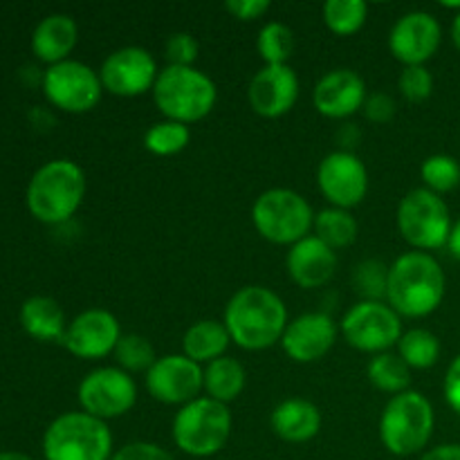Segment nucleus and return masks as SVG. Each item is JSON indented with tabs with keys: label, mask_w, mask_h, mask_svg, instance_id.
<instances>
[{
	"label": "nucleus",
	"mask_w": 460,
	"mask_h": 460,
	"mask_svg": "<svg viewBox=\"0 0 460 460\" xmlns=\"http://www.w3.org/2000/svg\"><path fill=\"white\" fill-rule=\"evenodd\" d=\"M223 323L243 350H265L281 344L290 319L277 292L265 286H245L227 301Z\"/></svg>",
	"instance_id": "1"
},
{
	"label": "nucleus",
	"mask_w": 460,
	"mask_h": 460,
	"mask_svg": "<svg viewBox=\"0 0 460 460\" xmlns=\"http://www.w3.org/2000/svg\"><path fill=\"white\" fill-rule=\"evenodd\" d=\"M447 290V279L438 261L427 252H407L389 268L386 304L409 319L429 317L440 308Z\"/></svg>",
	"instance_id": "2"
},
{
	"label": "nucleus",
	"mask_w": 460,
	"mask_h": 460,
	"mask_svg": "<svg viewBox=\"0 0 460 460\" xmlns=\"http://www.w3.org/2000/svg\"><path fill=\"white\" fill-rule=\"evenodd\" d=\"M88 180L76 162H45L27 184V209L36 220L48 225H61L76 214L85 198Z\"/></svg>",
	"instance_id": "3"
},
{
	"label": "nucleus",
	"mask_w": 460,
	"mask_h": 460,
	"mask_svg": "<svg viewBox=\"0 0 460 460\" xmlns=\"http://www.w3.org/2000/svg\"><path fill=\"white\" fill-rule=\"evenodd\" d=\"M218 88L214 79L198 67L166 66L153 85V102L164 119L196 124L216 106Z\"/></svg>",
	"instance_id": "4"
},
{
	"label": "nucleus",
	"mask_w": 460,
	"mask_h": 460,
	"mask_svg": "<svg viewBox=\"0 0 460 460\" xmlns=\"http://www.w3.org/2000/svg\"><path fill=\"white\" fill-rule=\"evenodd\" d=\"M234 420L229 407L200 395L193 402L180 407L175 413L173 434L175 447L191 458H211L223 452L232 438Z\"/></svg>",
	"instance_id": "5"
},
{
	"label": "nucleus",
	"mask_w": 460,
	"mask_h": 460,
	"mask_svg": "<svg viewBox=\"0 0 460 460\" xmlns=\"http://www.w3.org/2000/svg\"><path fill=\"white\" fill-rule=\"evenodd\" d=\"M434 407L420 391L394 395L382 409L380 440L394 456H413L429 445L434 436Z\"/></svg>",
	"instance_id": "6"
},
{
	"label": "nucleus",
	"mask_w": 460,
	"mask_h": 460,
	"mask_svg": "<svg viewBox=\"0 0 460 460\" xmlns=\"http://www.w3.org/2000/svg\"><path fill=\"white\" fill-rule=\"evenodd\" d=\"M112 454L108 422L85 411L61 413L43 434L45 460H111Z\"/></svg>",
	"instance_id": "7"
},
{
	"label": "nucleus",
	"mask_w": 460,
	"mask_h": 460,
	"mask_svg": "<svg viewBox=\"0 0 460 460\" xmlns=\"http://www.w3.org/2000/svg\"><path fill=\"white\" fill-rule=\"evenodd\" d=\"M252 223L261 238L274 245H295L310 236L314 211L301 193L274 187L261 193L252 205Z\"/></svg>",
	"instance_id": "8"
},
{
	"label": "nucleus",
	"mask_w": 460,
	"mask_h": 460,
	"mask_svg": "<svg viewBox=\"0 0 460 460\" xmlns=\"http://www.w3.org/2000/svg\"><path fill=\"white\" fill-rule=\"evenodd\" d=\"M398 229L404 241L416 252L440 250L452 234L449 207L438 193L429 189H411L398 205Z\"/></svg>",
	"instance_id": "9"
},
{
	"label": "nucleus",
	"mask_w": 460,
	"mask_h": 460,
	"mask_svg": "<svg viewBox=\"0 0 460 460\" xmlns=\"http://www.w3.org/2000/svg\"><path fill=\"white\" fill-rule=\"evenodd\" d=\"M340 332L346 344L362 353H389L402 337V317L386 301L364 299L346 310Z\"/></svg>",
	"instance_id": "10"
},
{
	"label": "nucleus",
	"mask_w": 460,
	"mask_h": 460,
	"mask_svg": "<svg viewBox=\"0 0 460 460\" xmlns=\"http://www.w3.org/2000/svg\"><path fill=\"white\" fill-rule=\"evenodd\" d=\"M79 404L85 413L108 422L126 416L137 402V382L119 367H102L79 382Z\"/></svg>",
	"instance_id": "11"
},
{
	"label": "nucleus",
	"mask_w": 460,
	"mask_h": 460,
	"mask_svg": "<svg viewBox=\"0 0 460 460\" xmlns=\"http://www.w3.org/2000/svg\"><path fill=\"white\" fill-rule=\"evenodd\" d=\"M43 93L54 108L79 115L93 111L102 102L106 90L97 70L75 58H67L54 63L43 72Z\"/></svg>",
	"instance_id": "12"
},
{
	"label": "nucleus",
	"mask_w": 460,
	"mask_h": 460,
	"mask_svg": "<svg viewBox=\"0 0 460 460\" xmlns=\"http://www.w3.org/2000/svg\"><path fill=\"white\" fill-rule=\"evenodd\" d=\"M148 395L162 404L184 407L205 391V368L187 355H162L144 377Z\"/></svg>",
	"instance_id": "13"
},
{
	"label": "nucleus",
	"mask_w": 460,
	"mask_h": 460,
	"mask_svg": "<svg viewBox=\"0 0 460 460\" xmlns=\"http://www.w3.org/2000/svg\"><path fill=\"white\" fill-rule=\"evenodd\" d=\"M160 70L157 61L146 48L126 45L115 49L103 58L99 67V79L106 93L115 97H139L144 93H153Z\"/></svg>",
	"instance_id": "14"
},
{
	"label": "nucleus",
	"mask_w": 460,
	"mask_h": 460,
	"mask_svg": "<svg viewBox=\"0 0 460 460\" xmlns=\"http://www.w3.org/2000/svg\"><path fill=\"white\" fill-rule=\"evenodd\" d=\"M317 184L331 207L350 211L367 198L368 171L355 153L332 151L319 162Z\"/></svg>",
	"instance_id": "15"
},
{
	"label": "nucleus",
	"mask_w": 460,
	"mask_h": 460,
	"mask_svg": "<svg viewBox=\"0 0 460 460\" xmlns=\"http://www.w3.org/2000/svg\"><path fill=\"white\" fill-rule=\"evenodd\" d=\"M443 27L429 12H407L394 22L389 31V49L395 61L409 66H425L438 52Z\"/></svg>",
	"instance_id": "16"
},
{
	"label": "nucleus",
	"mask_w": 460,
	"mask_h": 460,
	"mask_svg": "<svg viewBox=\"0 0 460 460\" xmlns=\"http://www.w3.org/2000/svg\"><path fill=\"white\" fill-rule=\"evenodd\" d=\"M121 340V326L112 313L90 308L67 323L61 344L79 359H102L115 353Z\"/></svg>",
	"instance_id": "17"
},
{
	"label": "nucleus",
	"mask_w": 460,
	"mask_h": 460,
	"mask_svg": "<svg viewBox=\"0 0 460 460\" xmlns=\"http://www.w3.org/2000/svg\"><path fill=\"white\" fill-rule=\"evenodd\" d=\"M299 99V76L292 66H263L247 85V102L256 115L279 119Z\"/></svg>",
	"instance_id": "18"
},
{
	"label": "nucleus",
	"mask_w": 460,
	"mask_h": 460,
	"mask_svg": "<svg viewBox=\"0 0 460 460\" xmlns=\"http://www.w3.org/2000/svg\"><path fill=\"white\" fill-rule=\"evenodd\" d=\"M340 328L326 313H305L288 323L281 346L296 364H313L335 346Z\"/></svg>",
	"instance_id": "19"
},
{
	"label": "nucleus",
	"mask_w": 460,
	"mask_h": 460,
	"mask_svg": "<svg viewBox=\"0 0 460 460\" xmlns=\"http://www.w3.org/2000/svg\"><path fill=\"white\" fill-rule=\"evenodd\" d=\"M367 84L350 67H337L326 72L314 84L313 103L319 115L328 119H346L362 111L367 103Z\"/></svg>",
	"instance_id": "20"
},
{
	"label": "nucleus",
	"mask_w": 460,
	"mask_h": 460,
	"mask_svg": "<svg viewBox=\"0 0 460 460\" xmlns=\"http://www.w3.org/2000/svg\"><path fill=\"white\" fill-rule=\"evenodd\" d=\"M286 268L292 281L304 290L322 288L335 277L337 252L331 250L317 236H305L295 243L286 256Z\"/></svg>",
	"instance_id": "21"
},
{
	"label": "nucleus",
	"mask_w": 460,
	"mask_h": 460,
	"mask_svg": "<svg viewBox=\"0 0 460 460\" xmlns=\"http://www.w3.org/2000/svg\"><path fill=\"white\" fill-rule=\"evenodd\" d=\"M322 409L304 398H288L274 407L270 427L281 440L301 445L313 440L322 431Z\"/></svg>",
	"instance_id": "22"
},
{
	"label": "nucleus",
	"mask_w": 460,
	"mask_h": 460,
	"mask_svg": "<svg viewBox=\"0 0 460 460\" xmlns=\"http://www.w3.org/2000/svg\"><path fill=\"white\" fill-rule=\"evenodd\" d=\"M79 40V27L70 13H49L31 31V49L40 61L61 63Z\"/></svg>",
	"instance_id": "23"
},
{
	"label": "nucleus",
	"mask_w": 460,
	"mask_h": 460,
	"mask_svg": "<svg viewBox=\"0 0 460 460\" xmlns=\"http://www.w3.org/2000/svg\"><path fill=\"white\" fill-rule=\"evenodd\" d=\"M21 326L34 340L58 341V344H61L67 331L66 313L58 305V301L43 295L30 296L21 305Z\"/></svg>",
	"instance_id": "24"
},
{
	"label": "nucleus",
	"mask_w": 460,
	"mask_h": 460,
	"mask_svg": "<svg viewBox=\"0 0 460 460\" xmlns=\"http://www.w3.org/2000/svg\"><path fill=\"white\" fill-rule=\"evenodd\" d=\"M229 344H232V337H229L227 328L223 322H216V319H202L196 322L193 326L187 328L182 337V355H187L189 359H193L196 364H209L214 359L225 358Z\"/></svg>",
	"instance_id": "25"
},
{
	"label": "nucleus",
	"mask_w": 460,
	"mask_h": 460,
	"mask_svg": "<svg viewBox=\"0 0 460 460\" xmlns=\"http://www.w3.org/2000/svg\"><path fill=\"white\" fill-rule=\"evenodd\" d=\"M247 373L238 359L225 358L214 359L205 367V394L207 398L216 400V402L227 404L238 400V395L245 391Z\"/></svg>",
	"instance_id": "26"
},
{
	"label": "nucleus",
	"mask_w": 460,
	"mask_h": 460,
	"mask_svg": "<svg viewBox=\"0 0 460 460\" xmlns=\"http://www.w3.org/2000/svg\"><path fill=\"white\" fill-rule=\"evenodd\" d=\"M314 236L326 243L331 250H344L358 241L359 225L349 209L340 207H326L314 214Z\"/></svg>",
	"instance_id": "27"
},
{
	"label": "nucleus",
	"mask_w": 460,
	"mask_h": 460,
	"mask_svg": "<svg viewBox=\"0 0 460 460\" xmlns=\"http://www.w3.org/2000/svg\"><path fill=\"white\" fill-rule=\"evenodd\" d=\"M367 377L377 391L394 395L404 394L411 386V368L404 364V359L398 353H380L373 355V359L367 367Z\"/></svg>",
	"instance_id": "28"
},
{
	"label": "nucleus",
	"mask_w": 460,
	"mask_h": 460,
	"mask_svg": "<svg viewBox=\"0 0 460 460\" xmlns=\"http://www.w3.org/2000/svg\"><path fill=\"white\" fill-rule=\"evenodd\" d=\"M398 355L404 359L409 368H425L436 367L440 358V341L427 328H411V331L402 332L398 341Z\"/></svg>",
	"instance_id": "29"
},
{
	"label": "nucleus",
	"mask_w": 460,
	"mask_h": 460,
	"mask_svg": "<svg viewBox=\"0 0 460 460\" xmlns=\"http://www.w3.org/2000/svg\"><path fill=\"white\" fill-rule=\"evenodd\" d=\"M191 142V128L173 119L155 121L144 133V146L157 157H171L182 153Z\"/></svg>",
	"instance_id": "30"
},
{
	"label": "nucleus",
	"mask_w": 460,
	"mask_h": 460,
	"mask_svg": "<svg viewBox=\"0 0 460 460\" xmlns=\"http://www.w3.org/2000/svg\"><path fill=\"white\" fill-rule=\"evenodd\" d=\"M323 22L337 36H353L368 18V4L364 0H326L322 7Z\"/></svg>",
	"instance_id": "31"
},
{
	"label": "nucleus",
	"mask_w": 460,
	"mask_h": 460,
	"mask_svg": "<svg viewBox=\"0 0 460 460\" xmlns=\"http://www.w3.org/2000/svg\"><path fill=\"white\" fill-rule=\"evenodd\" d=\"M256 49L263 58V66H288L292 52H295V31L286 22H268L261 27Z\"/></svg>",
	"instance_id": "32"
},
{
	"label": "nucleus",
	"mask_w": 460,
	"mask_h": 460,
	"mask_svg": "<svg viewBox=\"0 0 460 460\" xmlns=\"http://www.w3.org/2000/svg\"><path fill=\"white\" fill-rule=\"evenodd\" d=\"M115 362L117 367L124 368L126 373H144L146 376L148 368L155 364L157 355L153 349L151 341L146 337L137 335V332H128V335H121L119 344L115 349Z\"/></svg>",
	"instance_id": "33"
},
{
	"label": "nucleus",
	"mask_w": 460,
	"mask_h": 460,
	"mask_svg": "<svg viewBox=\"0 0 460 460\" xmlns=\"http://www.w3.org/2000/svg\"><path fill=\"white\" fill-rule=\"evenodd\" d=\"M420 178L425 182V189L443 196V193L454 191L460 184V162L447 153H436L422 162Z\"/></svg>",
	"instance_id": "34"
},
{
	"label": "nucleus",
	"mask_w": 460,
	"mask_h": 460,
	"mask_svg": "<svg viewBox=\"0 0 460 460\" xmlns=\"http://www.w3.org/2000/svg\"><path fill=\"white\" fill-rule=\"evenodd\" d=\"M398 88L407 102L420 103L434 93V76L425 66H409L400 72Z\"/></svg>",
	"instance_id": "35"
},
{
	"label": "nucleus",
	"mask_w": 460,
	"mask_h": 460,
	"mask_svg": "<svg viewBox=\"0 0 460 460\" xmlns=\"http://www.w3.org/2000/svg\"><path fill=\"white\" fill-rule=\"evenodd\" d=\"M198 52H200V45H198L196 36L189 31H175L164 40V58L169 61V66H193Z\"/></svg>",
	"instance_id": "36"
},
{
	"label": "nucleus",
	"mask_w": 460,
	"mask_h": 460,
	"mask_svg": "<svg viewBox=\"0 0 460 460\" xmlns=\"http://www.w3.org/2000/svg\"><path fill=\"white\" fill-rule=\"evenodd\" d=\"M386 279H389V268H385L380 261H367L355 272L359 290L367 295V299L373 301H380V296H386Z\"/></svg>",
	"instance_id": "37"
},
{
	"label": "nucleus",
	"mask_w": 460,
	"mask_h": 460,
	"mask_svg": "<svg viewBox=\"0 0 460 460\" xmlns=\"http://www.w3.org/2000/svg\"><path fill=\"white\" fill-rule=\"evenodd\" d=\"M111 460H175L164 447L148 440H135V443L124 445L112 454Z\"/></svg>",
	"instance_id": "38"
},
{
	"label": "nucleus",
	"mask_w": 460,
	"mask_h": 460,
	"mask_svg": "<svg viewBox=\"0 0 460 460\" xmlns=\"http://www.w3.org/2000/svg\"><path fill=\"white\" fill-rule=\"evenodd\" d=\"M364 115L368 121H376V124H389L395 115V102L394 97H389L386 93H376L371 97H367L364 103Z\"/></svg>",
	"instance_id": "39"
},
{
	"label": "nucleus",
	"mask_w": 460,
	"mask_h": 460,
	"mask_svg": "<svg viewBox=\"0 0 460 460\" xmlns=\"http://www.w3.org/2000/svg\"><path fill=\"white\" fill-rule=\"evenodd\" d=\"M270 7H272L270 0H227L225 3V12L232 13L238 21H259L270 12Z\"/></svg>",
	"instance_id": "40"
},
{
	"label": "nucleus",
	"mask_w": 460,
	"mask_h": 460,
	"mask_svg": "<svg viewBox=\"0 0 460 460\" xmlns=\"http://www.w3.org/2000/svg\"><path fill=\"white\" fill-rule=\"evenodd\" d=\"M445 400H447L449 407L460 416V355H456L452 364H449L447 373H445Z\"/></svg>",
	"instance_id": "41"
},
{
	"label": "nucleus",
	"mask_w": 460,
	"mask_h": 460,
	"mask_svg": "<svg viewBox=\"0 0 460 460\" xmlns=\"http://www.w3.org/2000/svg\"><path fill=\"white\" fill-rule=\"evenodd\" d=\"M420 460H460V445L447 443L422 454Z\"/></svg>",
	"instance_id": "42"
},
{
	"label": "nucleus",
	"mask_w": 460,
	"mask_h": 460,
	"mask_svg": "<svg viewBox=\"0 0 460 460\" xmlns=\"http://www.w3.org/2000/svg\"><path fill=\"white\" fill-rule=\"evenodd\" d=\"M447 247H449V252H452L454 259L460 261V218L452 225V234H449Z\"/></svg>",
	"instance_id": "43"
},
{
	"label": "nucleus",
	"mask_w": 460,
	"mask_h": 460,
	"mask_svg": "<svg viewBox=\"0 0 460 460\" xmlns=\"http://www.w3.org/2000/svg\"><path fill=\"white\" fill-rule=\"evenodd\" d=\"M452 40L454 45H456V49L460 52V12L454 16V22H452Z\"/></svg>",
	"instance_id": "44"
},
{
	"label": "nucleus",
	"mask_w": 460,
	"mask_h": 460,
	"mask_svg": "<svg viewBox=\"0 0 460 460\" xmlns=\"http://www.w3.org/2000/svg\"><path fill=\"white\" fill-rule=\"evenodd\" d=\"M0 460H31V458L21 452H0Z\"/></svg>",
	"instance_id": "45"
}]
</instances>
